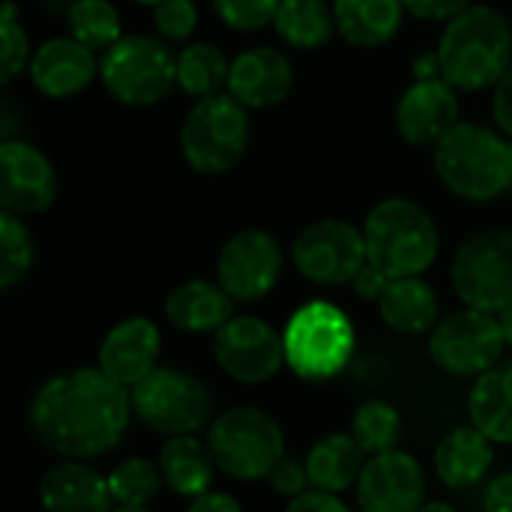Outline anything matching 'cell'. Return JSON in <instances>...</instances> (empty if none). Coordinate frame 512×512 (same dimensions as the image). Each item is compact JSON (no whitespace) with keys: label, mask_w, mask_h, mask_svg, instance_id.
I'll use <instances>...</instances> for the list:
<instances>
[{"label":"cell","mask_w":512,"mask_h":512,"mask_svg":"<svg viewBox=\"0 0 512 512\" xmlns=\"http://www.w3.org/2000/svg\"><path fill=\"white\" fill-rule=\"evenodd\" d=\"M132 393L102 369H72L48 378L30 402V429L42 447L66 459L111 453L132 420Z\"/></svg>","instance_id":"cell-1"},{"label":"cell","mask_w":512,"mask_h":512,"mask_svg":"<svg viewBox=\"0 0 512 512\" xmlns=\"http://www.w3.org/2000/svg\"><path fill=\"white\" fill-rule=\"evenodd\" d=\"M441 78L456 90L495 87L512 66V30L492 6H468L447 21L438 42Z\"/></svg>","instance_id":"cell-2"},{"label":"cell","mask_w":512,"mask_h":512,"mask_svg":"<svg viewBox=\"0 0 512 512\" xmlns=\"http://www.w3.org/2000/svg\"><path fill=\"white\" fill-rule=\"evenodd\" d=\"M441 183L474 204L495 201L512 189V138L480 123H459L435 147Z\"/></svg>","instance_id":"cell-3"},{"label":"cell","mask_w":512,"mask_h":512,"mask_svg":"<svg viewBox=\"0 0 512 512\" xmlns=\"http://www.w3.org/2000/svg\"><path fill=\"white\" fill-rule=\"evenodd\" d=\"M366 255L390 279L423 276L441 249L435 219L408 198H387L372 207L363 225Z\"/></svg>","instance_id":"cell-4"},{"label":"cell","mask_w":512,"mask_h":512,"mask_svg":"<svg viewBox=\"0 0 512 512\" xmlns=\"http://www.w3.org/2000/svg\"><path fill=\"white\" fill-rule=\"evenodd\" d=\"M282 339H285V363L303 381L336 378L348 366L357 345L354 324L339 306L327 300H312L300 306L288 318Z\"/></svg>","instance_id":"cell-5"},{"label":"cell","mask_w":512,"mask_h":512,"mask_svg":"<svg viewBox=\"0 0 512 512\" xmlns=\"http://www.w3.org/2000/svg\"><path fill=\"white\" fill-rule=\"evenodd\" d=\"M249 108L231 93L198 99L180 129V150L195 174L231 171L249 147Z\"/></svg>","instance_id":"cell-6"},{"label":"cell","mask_w":512,"mask_h":512,"mask_svg":"<svg viewBox=\"0 0 512 512\" xmlns=\"http://www.w3.org/2000/svg\"><path fill=\"white\" fill-rule=\"evenodd\" d=\"M207 447L222 474L255 483L285 459V435L261 408H228L207 429Z\"/></svg>","instance_id":"cell-7"},{"label":"cell","mask_w":512,"mask_h":512,"mask_svg":"<svg viewBox=\"0 0 512 512\" xmlns=\"http://www.w3.org/2000/svg\"><path fill=\"white\" fill-rule=\"evenodd\" d=\"M99 78L117 102L147 108L162 102L177 84V57L162 39L132 33L102 54Z\"/></svg>","instance_id":"cell-8"},{"label":"cell","mask_w":512,"mask_h":512,"mask_svg":"<svg viewBox=\"0 0 512 512\" xmlns=\"http://www.w3.org/2000/svg\"><path fill=\"white\" fill-rule=\"evenodd\" d=\"M135 417L159 435H195L213 420V396L195 375L156 366L132 390Z\"/></svg>","instance_id":"cell-9"},{"label":"cell","mask_w":512,"mask_h":512,"mask_svg":"<svg viewBox=\"0 0 512 512\" xmlns=\"http://www.w3.org/2000/svg\"><path fill=\"white\" fill-rule=\"evenodd\" d=\"M453 288L459 300L480 312H504L512 303V231H480L453 258Z\"/></svg>","instance_id":"cell-10"},{"label":"cell","mask_w":512,"mask_h":512,"mask_svg":"<svg viewBox=\"0 0 512 512\" xmlns=\"http://www.w3.org/2000/svg\"><path fill=\"white\" fill-rule=\"evenodd\" d=\"M504 330L498 315L480 309H459L435 324L429 354L435 366L456 378H480L504 360Z\"/></svg>","instance_id":"cell-11"},{"label":"cell","mask_w":512,"mask_h":512,"mask_svg":"<svg viewBox=\"0 0 512 512\" xmlns=\"http://www.w3.org/2000/svg\"><path fill=\"white\" fill-rule=\"evenodd\" d=\"M294 267L315 285H351L369 264L366 237L345 219H318L306 225L291 249Z\"/></svg>","instance_id":"cell-12"},{"label":"cell","mask_w":512,"mask_h":512,"mask_svg":"<svg viewBox=\"0 0 512 512\" xmlns=\"http://www.w3.org/2000/svg\"><path fill=\"white\" fill-rule=\"evenodd\" d=\"M219 369L240 384H264L285 366V339L255 315H234L213 333Z\"/></svg>","instance_id":"cell-13"},{"label":"cell","mask_w":512,"mask_h":512,"mask_svg":"<svg viewBox=\"0 0 512 512\" xmlns=\"http://www.w3.org/2000/svg\"><path fill=\"white\" fill-rule=\"evenodd\" d=\"M282 246L273 234L246 228L234 234L216 261V282L231 294L234 303H252L273 291L282 276Z\"/></svg>","instance_id":"cell-14"},{"label":"cell","mask_w":512,"mask_h":512,"mask_svg":"<svg viewBox=\"0 0 512 512\" xmlns=\"http://www.w3.org/2000/svg\"><path fill=\"white\" fill-rule=\"evenodd\" d=\"M57 198V174L51 159L27 141H3L0 147V207L15 216L45 213Z\"/></svg>","instance_id":"cell-15"},{"label":"cell","mask_w":512,"mask_h":512,"mask_svg":"<svg viewBox=\"0 0 512 512\" xmlns=\"http://www.w3.org/2000/svg\"><path fill=\"white\" fill-rule=\"evenodd\" d=\"M426 504L423 465L405 450L378 453L366 462L357 483L360 512H417Z\"/></svg>","instance_id":"cell-16"},{"label":"cell","mask_w":512,"mask_h":512,"mask_svg":"<svg viewBox=\"0 0 512 512\" xmlns=\"http://www.w3.org/2000/svg\"><path fill=\"white\" fill-rule=\"evenodd\" d=\"M456 126L459 99L444 78H417L396 105V129L414 147H438Z\"/></svg>","instance_id":"cell-17"},{"label":"cell","mask_w":512,"mask_h":512,"mask_svg":"<svg viewBox=\"0 0 512 512\" xmlns=\"http://www.w3.org/2000/svg\"><path fill=\"white\" fill-rule=\"evenodd\" d=\"M30 81L48 99H69L90 87L99 72L96 51L72 36H54L42 42L30 57Z\"/></svg>","instance_id":"cell-18"},{"label":"cell","mask_w":512,"mask_h":512,"mask_svg":"<svg viewBox=\"0 0 512 512\" xmlns=\"http://www.w3.org/2000/svg\"><path fill=\"white\" fill-rule=\"evenodd\" d=\"M159 348H162V336L153 321L126 318L105 333L99 345V369L132 390L156 369Z\"/></svg>","instance_id":"cell-19"},{"label":"cell","mask_w":512,"mask_h":512,"mask_svg":"<svg viewBox=\"0 0 512 512\" xmlns=\"http://www.w3.org/2000/svg\"><path fill=\"white\" fill-rule=\"evenodd\" d=\"M294 87L291 60L270 45L249 48L231 60L228 93L246 108H270L279 105Z\"/></svg>","instance_id":"cell-20"},{"label":"cell","mask_w":512,"mask_h":512,"mask_svg":"<svg viewBox=\"0 0 512 512\" xmlns=\"http://www.w3.org/2000/svg\"><path fill=\"white\" fill-rule=\"evenodd\" d=\"M39 504L45 512H114L108 477L81 459L60 462L39 480Z\"/></svg>","instance_id":"cell-21"},{"label":"cell","mask_w":512,"mask_h":512,"mask_svg":"<svg viewBox=\"0 0 512 512\" xmlns=\"http://www.w3.org/2000/svg\"><path fill=\"white\" fill-rule=\"evenodd\" d=\"M165 318L183 333H216L234 318V300L219 282L189 279L165 297Z\"/></svg>","instance_id":"cell-22"},{"label":"cell","mask_w":512,"mask_h":512,"mask_svg":"<svg viewBox=\"0 0 512 512\" xmlns=\"http://www.w3.org/2000/svg\"><path fill=\"white\" fill-rule=\"evenodd\" d=\"M492 444L477 426L453 429L435 450V474L450 489H474L495 462Z\"/></svg>","instance_id":"cell-23"},{"label":"cell","mask_w":512,"mask_h":512,"mask_svg":"<svg viewBox=\"0 0 512 512\" xmlns=\"http://www.w3.org/2000/svg\"><path fill=\"white\" fill-rule=\"evenodd\" d=\"M159 471L165 486L180 495V498H201L207 492H213V480H216V459L210 453L207 444H201L195 435H174L168 438V444L159 450Z\"/></svg>","instance_id":"cell-24"},{"label":"cell","mask_w":512,"mask_h":512,"mask_svg":"<svg viewBox=\"0 0 512 512\" xmlns=\"http://www.w3.org/2000/svg\"><path fill=\"white\" fill-rule=\"evenodd\" d=\"M471 426H477L495 444H512V360H501L480 378H474L468 396Z\"/></svg>","instance_id":"cell-25"},{"label":"cell","mask_w":512,"mask_h":512,"mask_svg":"<svg viewBox=\"0 0 512 512\" xmlns=\"http://www.w3.org/2000/svg\"><path fill=\"white\" fill-rule=\"evenodd\" d=\"M378 312L390 330L402 336H420L438 324V294L420 276L393 279L378 300Z\"/></svg>","instance_id":"cell-26"},{"label":"cell","mask_w":512,"mask_h":512,"mask_svg":"<svg viewBox=\"0 0 512 512\" xmlns=\"http://www.w3.org/2000/svg\"><path fill=\"white\" fill-rule=\"evenodd\" d=\"M336 27L354 48L387 45L405 18L402 0H336Z\"/></svg>","instance_id":"cell-27"},{"label":"cell","mask_w":512,"mask_h":512,"mask_svg":"<svg viewBox=\"0 0 512 512\" xmlns=\"http://www.w3.org/2000/svg\"><path fill=\"white\" fill-rule=\"evenodd\" d=\"M366 456L369 453L357 444L354 435H327V438H321L306 456V471H309L312 489L333 492V495L357 489L360 474H363V468L369 462Z\"/></svg>","instance_id":"cell-28"},{"label":"cell","mask_w":512,"mask_h":512,"mask_svg":"<svg viewBox=\"0 0 512 512\" xmlns=\"http://www.w3.org/2000/svg\"><path fill=\"white\" fill-rule=\"evenodd\" d=\"M273 27L279 39H285L291 48H300V51L324 48L339 30L336 9L327 0H282L273 18Z\"/></svg>","instance_id":"cell-29"},{"label":"cell","mask_w":512,"mask_h":512,"mask_svg":"<svg viewBox=\"0 0 512 512\" xmlns=\"http://www.w3.org/2000/svg\"><path fill=\"white\" fill-rule=\"evenodd\" d=\"M231 60L210 42H189L177 54V87L189 96H216L228 90Z\"/></svg>","instance_id":"cell-30"},{"label":"cell","mask_w":512,"mask_h":512,"mask_svg":"<svg viewBox=\"0 0 512 512\" xmlns=\"http://www.w3.org/2000/svg\"><path fill=\"white\" fill-rule=\"evenodd\" d=\"M69 33L90 51H108L123 39V18L111 0H75L69 6Z\"/></svg>","instance_id":"cell-31"},{"label":"cell","mask_w":512,"mask_h":512,"mask_svg":"<svg viewBox=\"0 0 512 512\" xmlns=\"http://www.w3.org/2000/svg\"><path fill=\"white\" fill-rule=\"evenodd\" d=\"M351 435L369 456L390 453V450H396V444L402 438V417L393 405H387L381 399H369L354 411Z\"/></svg>","instance_id":"cell-32"},{"label":"cell","mask_w":512,"mask_h":512,"mask_svg":"<svg viewBox=\"0 0 512 512\" xmlns=\"http://www.w3.org/2000/svg\"><path fill=\"white\" fill-rule=\"evenodd\" d=\"M108 486H111L117 507H147L162 492L165 480H162L159 465L141 456H132V459H123L108 474Z\"/></svg>","instance_id":"cell-33"},{"label":"cell","mask_w":512,"mask_h":512,"mask_svg":"<svg viewBox=\"0 0 512 512\" xmlns=\"http://www.w3.org/2000/svg\"><path fill=\"white\" fill-rule=\"evenodd\" d=\"M33 237L21 216L15 213H0V288L9 291L15 288L33 267Z\"/></svg>","instance_id":"cell-34"},{"label":"cell","mask_w":512,"mask_h":512,"mask_svg":"<svg viewBox=\"0 0 512 512\" xmlns=\"http://www.w3.org/2000/svg\"><path fill=\"white\" fill-rule=\"evenodd\" d=\"M0 39H3V48H0V81L3 84H12L24 66H30V45H27V33L24 27L18 24V6L12 0L3 3V12H0Z\"/></svg>","instance_id":"cell-35"},{"label":"cell","mask_w":512,"mask_h":512,"mask_svg":"<svg viewBox=\"0 0 512 512\" xmlns=\"http://www.w3.org/2000/svg\"><path fill=\"white\" fill-rule=\"evenodd\" d=\"M216 15L234 30H261L273 24L282 0H210Z\"/></svg>","instance_id":"cell-36"},{"label":"cell","mask_w":512,"mask_h":512,"mask_svg":"<svg viewBox=\"0 0 512 512\" xmlns=\"http://www.w3.org/2000/svg\"><path fill=\"white\" fill-rule=\"evenodd\" d=\"M153 24L162 39L186 42L198 27V9L192 0H162L159 6H153Z\"/></svg>","instance_id":"cell-37"},{"label":"cell","mask_w":512,"mask_h":512,"mask_svg":"<svg viewBox=\"0 0 512 512\" xmlns=\"http://www.w3.org/2000/svg\"><path fill=\"white\" fill-rule=\"evenodd\" d=\"M267 480H270L273 492L282 495V498H288V501L300 498V495L312 486L309 471H306V462L291 459V456H285V459L273 468V474H270Z\"/></svg>","instance_id":"cell-38"},{"label":"cell","mask_w":512,"mask_h":512,"mask_svg":"<svg viewBox=\"0 0 512 512\" xmlns=\"http://www.w3.org/2000/svg\"><path fill=\"white\" fill-rule=\"evenodd\" d=\"M402 3H405V12H411L414 18H426V21H450L468 6H474V0H402Z\"/></svg>","instance_id":"cell-39"},{"label":"cell","mask_w":512,"mask_h":512,"mask_svg":"<svg viewBox=\"0 0 512 512\" xmlns=\"http://www.w3.org/2000/svg\"><path fill=\"white\" fill-rule=\"evenodd\" d=\"M285 512H351V510L339 501V495L315 489V492H303L300 498L288 501Z\"/></svg>","instance_id":"cell-40"},{"label":"cell","mask_w":512,"mask_h":512,"mask_svg":"<svg viewBox=\"0 0 512 512\" xmlns=\"http://www.w3.org/2000/svg\"><path fill=\"white\" fill-rule=\"evenodd\" d=\"M390 282H393V279H390L387 273H381L375 264H366V267L357 273V279H354L351 285H354L357 297H363V300H381V294L387 291Z\"/></svg>","instance_id":"cell-41"},{"label":"cell","mask_w":512,"mask_h":512,"mask_svg":"<svg viewBox=\"0 0 512 512\" xmlns=\"http://www.w3.org/2000/svg\"><path fill=\"white\" fill-rule=\"evenodd\" d=\"M492 108H495V120H498V126L504 129V135H507V138H512V66L504 72V78L495 84Z\"/></svg>","instance_id":"cell-42"},{"label":"cell","mask_w":512,"mask_h":512,"mask_svg":"<svg viewBox=\"0 0 512 512\" xmlns=\"http://www.w3.org/2000/svg\"><path fill=\"white\" fill-rule=\"evenodd\" d=\"M483 510L486 512H512V471L495 477L489 486H486V495H483Z\"/></svg>","instance_id":"cell-43"},{"label":"cell","mask_w":512,"mask_h":512,"mask_svg":"<svg viewBox=\"0 0 512 512\" xmlns=\"http://www.w3.org/2000/svg\"><path fill=\"white\" fill-rule=\"evenodd\" d=\"M186 512H243V507H240V501H234L225 492H207V495L195 498Z\"/></svg>","instance_id":"cell-44"},{"label":"cell","mask_w":512,"mask_h":512,"mask_svg":"<svg viewBox=\"0 0 512 512\" xmlns=\"http://www.w3.org/2000/svg\"><path fill=\"white\" fill-rule=\"evenodd\" d=\"M498 324H501V330H504V339H507V345L512 348V303L504 309V312H498Z\"/></svg>","instance_id":"cell-45"},{"label":"cell","mask_w":512,"mask_h":512,"mask_svg":"<svg viewBox=\"0 0 512 512\" xmlns=\"http://www.w3.org/2000/svg\"><path fill=\"white\" fill-rule=\"evenodd\" d=\"M417 512H456L450 504H444V501H429V504H423Z\"/></svg>","instance_id":"cell-46"},{"label":"cell","mask_w":512,"mask_h":512,"mask_svg":"<svg viewBox=\"0 0 512 512\" xmlns=\"http://www.w3.org/2000/svg\"><path fill=\"white\" fill-rule=\"evenodd\" d=\"M114 512H150L147 507H114Z\"/></svg>","instance_id":"cell-47"},{"label":"cell","mask_w":512,"mask_h":512,"mask_svg":"<svg viewBox=\"0 0 512 512\" xmlns=\"http://www.w3.org/2000/svg\"><path fill=\"white\" fill-rule=\"evenodd\" d=\"M135 3H141V6H159L162 0H135Z\"/></svg>","instance_id":"cell-48"},{"label":"cell","mask_w":512,"mask_h":512,"mask_svg":"<svg viewBox=\"0 0 512 512\" xmlns=\"http://www.w3.org/2000/svg\"><path fill=\"white\" fill-rule=\"evenodd\" d=\"M510 192H512V189H510Z\"/></svg>","instance_id":"cell-49"}]
</instances>
